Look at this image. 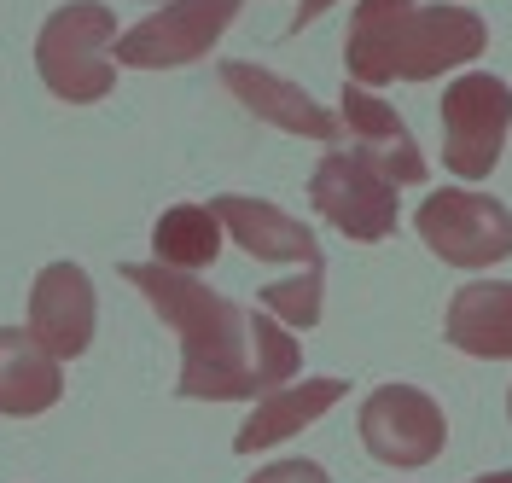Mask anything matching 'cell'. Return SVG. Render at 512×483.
Returning <instances> with one entry per match:
<instances>
[{
  "label": "cell",
  "mask_w": 512,
  "mask_h": 483,
  "mask_svg": "<svg viewBox=\"0 0 512 483\" xmlns=\"http://www.w3.org/2000/svg\"><path fill=\"white\" fill-rule=\"evenodd\" d=\"M414 227L448 268H489L512 257V210L495 193L443 187L419 204Z\"/></svg>",
  "instance_id": "6"
},
{
  "label": "cell",
  "mask_w": 512,
  "mask_h": 483,
  "mask_svg": "<svg viewBox=\"0 0 512 483\" xmlns=\"http://www.w3.org/2000/svg\"><path fill=\"white\" fill-rule=\"evenodd\" d=\"M338 123H344V140H350V152H361L367 163H379L384 175L396 181V187H419L425 175H431V163L419 158V140L414 129L384 105L379 94H367V88H355L344 82V99H338Z\"/></svg>",
  "instance_id": "11"
},
{
  "label": "cell",
  "mask_w": 512,
  "mask_h": 483,
  "mask_svg": "<svg viewBox=\"0 0 512 483\" xmlns=\"http://www.w3.org/2000/svg\"><path fill=\"white\" fill-rule=\"evenodd\" d=\"M245 0H163L152 18L117 35V65L128 70H181L210 59V47L233 30Z\"/></svg>",
  "instance_id": "5"
},
{
  "label": "cell",
  "mask_w": 512,
  "mask_h": 483,
  "mask_svg": "<svg viewBox=\"0 0 512 483\" xmlns=\"http://www.w3.org/2000/svg\"><path fill=\"white\" fill-rule=\"evenodd\" d=\"M123 280L181 338L175 396H187V402H245V396H268V390L297 379L303 355L274 315L245 309V303L198 286L192 274H175L163 262H123Z\"/></svg>",
  "instance_id": "1"
},
{
  "label": "cell",
  "mask_w": 512,
  "mask_h": 483,
  "mask_svg": "<svg viewBox=\"0 0 512 483\" xmlns=\"http://www.w3.org/2000/svg\"><path fill=\"white\" fill-rule=\"evenodd\" d=\"M489 47V30L472 6H419V0H355L344 65L355 88L431 82L454 65H472Z\"/></svg>",
  "instance_id": "2"
},
{
  "label": "cell",
  "mask_w": 512,
  "mask_h": 483,
  "mask_svg": "<svg viewBox=\"0 0 512 483\" xmlns=\"http://www.w3.org/2000/svg\"><path fill=\"white\" fill-rule=\"evenodd\" d=\"M210 210H216V222L233 233V245H239V251H251L256 262L326 268L315 227L297 222V216H286L280 204H268V198H245V193H222V198H210Z\"/></svg>",
  "instance_id": "12"
},
{
  "label": "cell",
  "mask_w": 512,
  "mask_h": 483,
  "mask_svg": "<svg viewBox=\"0 0 512 483\" xmlns=\"http://www.w3.org/2000/svg\"><path fill=\"white\" fill-rule=\"evenodd\" d=\"M320 286H326V268H303L297 280H280V286H262L256 291V309L274 315L280 326H309L320 321Z\"/></svg>",
  "instance_id": "17"
},
{
  "label": "cell",
  "mask_w": 512,
  "mask_h": 483,
  "mask_svg": "<svg viewBox=\"0 0 512 483\" xmlns=\"http://www.w3.org/2000/svg\"><path fill=\"white\" fill-rule=\"evenodd\" d=\"M344 379H291V385L268 390V396H256V408L245 414L239 425V437H233V449L239 454H256V449H274V443H286L297 437L303 425H315L326 408H338V396H344Z\"/></svg>",
  "instance_id": "15"
},
{
  "label": "cell",
  "mask_w": 512,
  "mask_h": 483,
  "mask_svg": "<svg viewBox=\"0 0 512 483\" xmlns=\"http://www.w3.org/2000/svg\"><path fill=\"white\" fill-rule=\"evenodd\" d=\"M472 483H512V472H483V478H472Z\"/></svg>",
  "instance_id": "20"
},
{
  "label": "cell",
  "mask_w": 512,
  "mask_h": 483,
  "mask_svg": "<svg viewBox=\"0 0 512 483\" xmlns=\"http://www.w3.org/2000/svg\"><path fill=\"white\" fill-rule=\"evenodd\" d=\"M507 414H512V390H507Z\"/></svg>",
  "instance_id": "21"
},
{
  "label": "cell",
  "mask_w": 512,
  "mask_h": 483,
  "mask_svg": "<svg viewBox=\"0 0 512 483\" xmlns=\"http://www.w3.org/2000/svg\"><path fill=\"white\" fill-rule=\"evenodd\" d=\"M309 198L344 239H390L396 233V181L361 152H326L309 175Z\"/></svg>",
  "instance_id": "7"
},
{
  "label": "cell",
  "mask_w": 512,
  "mask_h": 483,
  "mask_svg": "<svg viewBox=\"0 0 512 483\" xmlns=\"http://www.w3.org/2000/svg\"><path fill=\"white\" fill-rule=\"evenodd\" d=\"M326 6H338V0H303V6H297V18L286 24V35H303V30L320 18V12H326Z\"/></svg>",
  "instance_id": "19"
},
{
  "label": "cell",
  "mask_w": 512,
  "mask_h": 483,
  "mask_svg": "<svg viewBox=\"0 0 512 483\" xmlns=\"http://www.w3.org/2000/svg\"><path fill=\"white\" fill-rule=\"evenodd\" d=\"M64 396V361L47 355L24 326H0V414L35 419Z\"/></svg>",
  "instance_id": "14"
},
{
  "label": "cell",
  "mask_w": 512,
  "mask_h": 483,
  "mask_svg": "<svg viewBox=\"0 0 512 483\" xmlns=\"http://www.w3.org/2000/svg\"><path fill=\"white\" fill-rule=\"evenodd\" d=\"M448 344L472 361H512V280H472L448 297Z\"/></svg>",
  "instance_id": "13"
},
{
  "label": "cell",
  "mask_w": 512,
  "mask_h": 483,
  "mask_svg": "<svg viewBox=\"0 0 512 483\" xmlns=\"http://www.w3.org/2000/svg\"><path fill=\"white\" fill-rule=\"evenodd\" d=\"M117 12L105 0H70L35 35V70L64 105H94L117 88Z\"/></svg>",
  "instance_id": "3"
},
{
  "label": "cell",
  "mask_w": 512,
  "mask_h": 483,
  "mask_svg": "<svg viewBox=\"0 0 512 483\" xmlns=\"http://www.w3.org/2000/svg\"><path fill=\"white\" fill-rule=\"evenodd\" d=\"M216 257H222V222H216L210 204H175V210L158 216V227H152V262L198 280V268H210Z\"/></svg>",
  "instance_id": "16"
},
{
  "label": "cell",
  "mask_w": 512,
  "mask_h": 483,
  "mask_svg": "<svg viewBox=\"0 0 512 483\" xmlns=\"http://www.w3.org/2000/svg\"><path fill=\"white\" fill-rule=\"evenodd\" d=\"M222 88L245 111H256L262 123H274V129L286 134H303V140H344V123H338V111H326L315 94H303L297 82L286 76H274V70L251 65V59H222Z\"/></svg>",
  "instance_id": "10"
},
{
  "label": "cell",
  "mask_w": 512,
  "mask_h": 483,
  "mask_svg": "<svg viewBox=\"0 0 512 483\" xmlns=\"http://www.w3.org/2000/svg\"><path fill=\"white\" fill-rule=\"evenodd\" d=\"M94 321H99V303H94L88 268L47 262L30 286V338L47 355L76 361V355H88V344H94Z\"/></svg>",
  "instance_id": "9"
},
{
  "label": "cell",
  "mask_w": 512,
  "mask_h": 483,
  "mask_svg": "<svg viewBox=\"0 0 512 483\" xmlns=\"http://www.w3.org/2000/svg\"><path fill=\"white\" fill-rule=\"evenodd\" d=\"M437 123H443V163L460 181H483L507 152L512 88L501 76H489V70H466V76H454L443 88Z\"/></svg>",
  "instance_id": "4"
},
{
  "label": "cell",
  "mask_w": 512,
  "mask_h": 483,
  "mask_svg": "<svg viewBox=\"0 0 512 483\" xmlns=\"http://www.w3.org/2000/svg\"><path fill=\"white\" fill-rule=\"evenodd\" d=\"M361 443L384 466H431L448 449V419L437 408V396L419 385H379L361 402Z\"/></svg>",
  "instance_id": "8"
},
{
  "label": "cell",
  "mask_w": 512,
  "mask_h": 483,
  "mask_svg": "<svg viewBox=\"0 0 512 483\" xmlns=\"http://www.w3.org/2000/svg\"><path fill=\"white\" fill-rule=\"evenodd\" d=\"M251 483H332V478H326V466H315V460H274Z\"/></svg>",
  "instance_id": "18"
}]
</instances>
